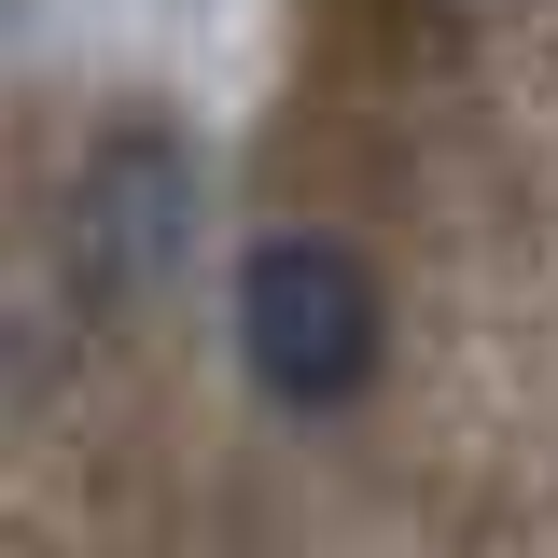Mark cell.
I'll list each match as a JSON object with an SVG mask.
<instances>
[{
    "label": "cell",
    "instance_id": "6da1fadb",
    "mask_svg": "<svg viewBox=\"0 0 558 558\" xmlns=\"http://www.w3.org/2000/svg\"><path fill=\"white\" fill-rule=\"evenodd\" d=\"M377 336H391V307H377V266H363L349 238H266V252L238 266V363H252L293 418L363 405Z\"/></svg>",
    "mask_w": 558,
    "mask_h": 558
},
{
    "label": "cell",
    "instance_id": "7a4b0ae2",
    "mask_svg": "<svg viewBox=\"0 0 558 558\" xmlns=\"http://www.w3.org/2000/svg\"><path fill=\"white\" fill-rule=\"evenodd\" d=\"M182 238H196V154L168 126L98 140V168H84V266H98V293H154L182 266Z\"/></svg>",
    "mask_w": 558,
    "mask_h": 558
}]
</instances>
